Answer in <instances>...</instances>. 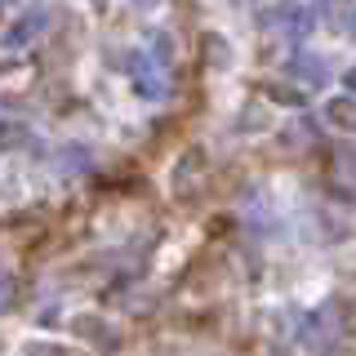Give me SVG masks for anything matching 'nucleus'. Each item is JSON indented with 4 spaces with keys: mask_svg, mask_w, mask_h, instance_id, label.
<instances>
[]
</instances>
